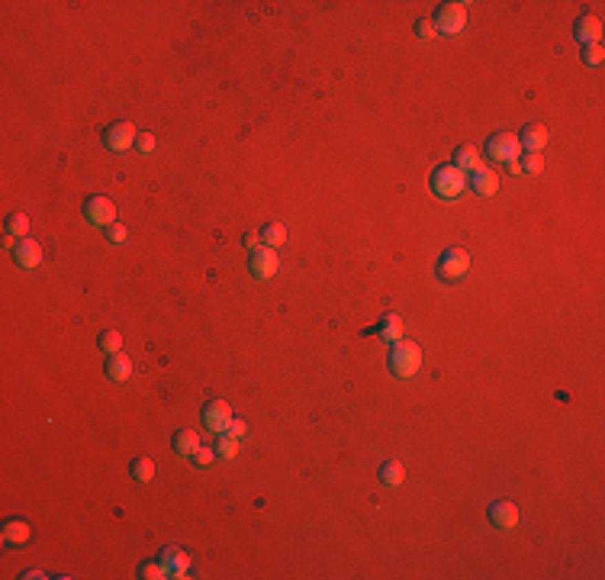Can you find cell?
I'll list each match as a JSON object with an SVG mask.
<instances>
[{"label":"cell","instance_id":"1","mask_svg":"<svg viewBox=\"0 0 605 580\" xmlns=\"http://www.w3.org/2000/svg\"><path fill=\"white\" fill-rule=\"evenodd\" d=\"M387 364L396 377H416L418 368H422V349H418L416 342H406V339L393 342Z\"/></svg>","mask_w":605,"mask_h":580},{"label":"cell","instance_id":"2","mask_svg":"<svg viewBox=\"0 0 605 580\" xmlns=\"http://www.w3.org/2000/svg\"><path fill=\"white\" fill-rule=\"evenodd\" d=\"M432 190H435L438 197H445V200H454L467 190V171H460L457 165H441V168L432 171V178H428Z\"/></svg>","mask_w":605,"mask_h":580},{"label":"cell","instance_id":"3","mask_svg":"<svg viewBox=\"0 0 605 580\" xmlns=\"http://www.w3.org/2000/svg\"><path fill=\"white\" fill-rule=\"evenodd\" d=\"M467 271H470V255H467V249H460V245H451L435 265V274L441 284H457Z\"/></svg>","mask_w":605,"mask_h":580},{"label":"cell","instance_id":"4","mask_svg":"<svg viewBox=\"0 0 605 580\" xmlns=\"http://www.w3.org/2000/svg\"><path fill=\"white\" fill-rule=\"evenodd\" d=\"M467 26V3H441L435 13V30L441 36H457Z\"/></svg>","mask_w":605,"mask_h":580},{"label":"cell","instance_id":"5","mask_svg":"<svg viewBox=\"0 0 605 580\" xmlns=\"http://www.w3.org/2000/svg\"><path fill=\"white\" fill-rule=\"evenodd\" d=\"M84 220H87L90 226H103V229H107L109 222H116V207H113L109 197L94 194V197H87V203H84Z\"/></svg>","mask_w":605,"mask_h":580},{"label":"cell","instance_id":"6","mask_svg":"<svg viewBox=\"0 0 605 580\" xmlns=\"http://www.w3.org/2000/svg\"><path fill=\"white\" fill-rule=\"evenodd\" d=\"M487 155H489L493 161H502V165H509V161H518V155H522L518 136H512V132H499V136H493V139L487 142Z\"/></svg>","mask_w":605,"mask_h":580},{"label":"cell","instance_id":"7","mask_svg":"<svg viewBox=\"0 0 605 580\" xmlns=\"http://www.w3.org/2000/svg\"><path fill=\"white\" fill-rule=\"evenodd\" d=\"M136 139H139V132H136V126L126 120H119L113 123L107 132H103V145H107L109 152H126L136 145Z\"/></svg>","mask_w":605,"mask_h":580},{"label":"cell","instance_id":"8","mask_svg":"<svg viewBox=\"0 0 605 580\" xmlns=\"http://www.w3.org/2000/svg\"><path fill=\"white\" fill-rule=\"evenodd\" d=\"M280 268V258H277V249H255L251 251V258H248V271H251V278H258V280H268L274 278Z\"/></svg>","mask_w":605,"mask_h":580},{"label":"cell","instance_id":"9","mask_svg":"<svg viewBox=\"0 0 605 580\" xmlns=\"http://www.w3.org/2000/svg\"><path fill=\"white\" fill-rule=\"evenodd\" d=\"M229 422H232V410H229L226 400H209L206 406H203V426H206L209 432L222 435V432L229 429Z\"/></svg>","mask_w":605,"mask_h":580},{"label":"cell","instance_id":"10","mask_svg":"<svg viewBox=\"0 0 605 580\" xmlns=\"http://www.w3.org/2000/svg\"><path fill=\"white\" fill-rule=\"evenodd\" d=\"M489 522L496 529H516L518 526V506L512 500H496L489 506Z\"/></svg>","mask_w":605,"mask_h":580},{"label":"cell","instance_id":"11","mask_svg":"<svg viewBox=\"0 0 605 580\" xmlns=\"http://www.w3.org/2000/svg\"><path fill=\"white\" fill-rule=\"evenodd\" d=\"M13 261L20 265V268H39L42 265V245L32 239H20L13 245Z\"/></svg>","mask_w":605,"mask_h":580},{"label":"cell","instance_id":"12","mask_svg":"<svg viewBox=\"0 0 605 580\" xmlns=\"http://www.w3.org/2000/svg\"><path fill=\"white\" fill-rule=\"evenodd\" d=\"M467 187H474L480 197H493V194L499 190L496 171H493V168H483V165H480V168H474V171H470V180H467Z\"/></svg>","mask_w":605,"mask_h":580},{"label":"cell","instance_id":"13","mask_svg":"<svg viewBox=\"0 0 605 580\" xmlns=\"http://www.w3.org/2000/svg\"><path fill=\"white\" fill-rule=\"evenodd\" d=\"M576 39L583 45H593V42H602V20L595 13H586L576 20Z\"/></svg>","mask_w":605,"mask_h":580},{"label":"cell","instance_id":"14","mask_svg":"<svg viewBox=\"0 0 605 580\" xmlns=\"http://www.w3.org/2000/svg\"><path fill=\"white\" fill-rule=\"evenodd\" d=\"M364 335H380V339H387V342H399L403 339V320H399L396 313H387V316H380L377 326L368 329Z\"/></svg>","mask_w":605,"mask_h":580},{"label":"cell","instance_id":"15","mask_svg":"<svg viewBox=\"0 0 605 580\" xmlns=\"http://www.w3.org/2000/svg\"><path fill=\"white\" fill-rule=\"evenodd\" d=\"M518 145L525 152H541L547 145V130L538 126V123H528L525 130H522V136H518Z\"/></svg>","mask_w":605,"mask_h":580},{"label":"cell","instance_id":"16","mask_svg":"<svg viewBox=\"0 0 605 580\" xmlns=\"http://www.w3.org/2000/svg\"><path fill=\"white\" fill-rule=\"evenodd\" d=\"M161 564L168 568L171 577H187V570H190V558L184 555V551H178V548H164V551H161Z\"/></svg>","mask_w":605,"mask_h":580},{"label":"cell","instance_id":"17","mask_svg":"<svg viewBox=\"0 0 605 580\" xmlns=\"http://www.w3.org/2000/svg\"><path fill=\"white\" fill-rule=\"evenodd\" d=\"M107 374L116 384H123V380H129L132 377V358L126 355V351H116V355H109L107 361Z\"/></svg>","mask_w":605,"mask_h":580},{"label":"cell","instance_id":"18","mask_svg":"<svg viewBox=\"0 0 605 580\" xmlns=\"http://www.w3.org/2000/svg\"><path fill=\"white\" fill-rule=\"evenodd\" d=\"M171 442H174V451H180V455H193V451L203 445L197 429H178Z\"/></svg>","mask_w":605,"mask_h":580},{"label":"cell","instance_id":"19","mask_svg":"<svg viewBox=\"0 0 605 580\" xmlns=\"http://www.w3.org/2000/svg\"><path fill=\"white\" fill-rule=\"evenodd\" d=\"M377 477H380V484H387V487H399L403 477H406V470H403L399 461H383L377 470Z\"/></svg>","mask_w":605,"mask_h":580},{"label":"cell","instance_id":"20","mask_svg":"<svg viewBox=\"0 0 605 580\" xmlns=\"http://www.w3.org/2000/svg\"><path fill=\"white\" fill-rule=\"evenodd\" d=\"M454 165L460 171L480 168V152H476V145H457L454 149Z\"/></svg>","mask_w":605,"mask_h":580},{"label":"cell","instance_id":"21","mask_svg":"<svg viewBox=\"0 0 605 580\" xmlns=\"http://www.w3.org/2000/svg\"><path fill=\"white\" fill-rule=\"evenodd\" d=\"M26 539H30V526L23 519H10L3 526V541H7V545H23Z\"/></svg>","mask_w":605,"mask_h":580},{"label":"cell","instance_id":"22","mask_svg":"<svg viewBox=\"0 0 605 580\" xmlns=\"http://www.w3.org/2000/svg\"><path fill=\"white\" fill-rule=\"evenodd\" d=\"M261 242H264L268 249H280V245L287 242V229H284L280 222H268V226L261 229Z\"/></svg>","mask_w":605,"mask_h":580},{"label":"cell","instance_id":"23","mask_svg":"<svg viewBox=\"0 0 605 580\" xmlns=\"http://www.w3.org/2000/svg\"><path fill=\"white\" fill-rule=\"evenodd\" d=\"M129 470H132V477L139 480V484H149V480L155 477V461L142 455V458H136V461L129 464Z\"/></svg>","mask_w":605,"mask_h":580},{"label":"cell","instance_id":"24","mask_svg":"<svg viewBox=\"0 0 605 580\" xmlns=\"http://www.w3.org/2000/svg\"><path fill=\"white\" fill-rule=\"evenodd\" d=\"M26 232H30V220H26V213H10L7 216V236H20V239H26Z\"/></svg>","mask_w":605,"mask_h":580},{"label":"cell","instance_id":"25","mask_svg":"<svg viewBox=\"0 0 605 580\" xmlns=\"http://www.w3.org/2000/svg\"><path fill=\"white\" fill-rule=\"evenodd\" d=\"M216 455L219 458H235L238 455V439H232V435H226V432H222V435H219V442H216Z\"/></svg>","mask_w":605,"mask_h":580},{"label":"cell","instance_id":"26","mask_svg":"<svg viewBox=\"0 0 605 580\" xmlns=\"http://www.w3.org/2000/svg\"><path fill=\"white\" fill-rule=\"evenodd\" d=\"M100 349L109 351V355H116V351H123V335H119L116 329H107L103 335H100Z\"/></svg>","mask_w":605,"mask_h":580},{"label":"cell","instance_id":"27","mask_svg":"<svg viewBox=\"0 0 605 580\" xmlns=\"http://www.w3.org/2000/svg\"><path fill=\"white\" fill-rule=\"evenodd\" d=\"M522 161V171H528V174H541L544 171V158H541V152H528L525 158H518Z\"/></svg>","mask_w":605,"mask_h":580},{"label":"cell","instance_id":"28","mask_svg":"<svg viewBox=\"0 0 605 580\" xmlns=\"http://www.w3.org/2000/svg\"><path fill=\"white\" fill-rule=\"evenodd\" d=\"M602 59H605L602 42H593V45H583V61H586V65H602Z\"/></svg>","mask_w":605,"mask_h":580},{"label":"cell","instance_id":"29","mask_svg":"<svg viewBox=\"0 0 605 580\" xmlns=\"http://www.w3.org/2000/svg\"><path fill=\"white\" fill-rule=\"evenodd\" d=\"M139 574H142V577H149V580H164V577H171L168 568H164L161 561H158V564H142Z\"/></svg>","mask_w":605,"mask_h":580},{"label":"cell","instance_id":"30","mask_svg":"<svg viewBox=\"0 0 605 580\" xmlns=\"http://www.w3.org/2000/svg\"><path fill=\"white\" fill-rule=\"evenodd\" d=\"M190 458H193V464H203V468H206V464H213L219 455H216V448H209V445H200V448L193 451Z\"/></svg>","mask_w":605,"mask_h":580},{"label":"cell","instance_id":"31","mask_svg":"<svg viewBox=\"0 0 605 580\" xmlns=\"http://www.w3.org/2000/svg\"><path fill=\"white\" fill-rule=\"evenodd\" d=\"M107 239L113 242V245H123V242L129 239V229H126V226H119V222H109V226H107Z\"/></svg>","mask_w":605,"mask_h":580},{"label":"cell","instance_id":"32","mask_svg":"<svg viewBox=\"0 0 605 580\" xmlns=\"http://www.w3.org/2000/svg\"><path fill=\"white\" fill-rule=\"evenodd\" d=\"M435 32L438 30H435V23H432V20H418L416 23V36H418V39H432Z\"/></svg>","mask_w":605,"mask_h":580},{"label":"cell","instance_id":"33","mask_svg":"<svg viewBox=\"0 0 605 580\" xmlns=\"http://www.w3.org/2000/svg\"><path fill=\"white\" fill-rule=\"evenodd\" d=\"M245 432H248V426H245V422H242V420H232V422H229V429H226V435H232V439H242Z\"/></svg>","mask_w":605,"mask_h":580},{"label":"cell","instance_id":"34","mask_svg":"<svg viewBox=\"0 0 605 580\" xmlns=\"http://www.w3.org/2000/svg\"><path fill=\"white\" fill-rule=\"evenodd\" d=\"M136 145H139L142 155H149V152H155V136H149V132H145V136H139V139H136Z\"/></svg>","mask_w":605,"mask_h":580},{"label":"cell","instance_id":"35","mask_svg":"<svg viewBox=\"0 0 605 580\" xmlns=\"http://www.w3.org/2000/svg\"><path fill=\"white\" fill-rule=\"evenodd\" d=\"M242 242H245V245L255 251V249H258V242H261V232H245V239H242Z\"/></svg>","mask_w":605,"mask_h":580},{"label":"cell","instance_id":"36","mask_svg":"<svg viewBox=\"0 0 605 580\" xmlns=\"http://www.w3.org/2000/svg\"><path fill=\"white\" fill-rule=\"evenodd\" d=\"M506 168H509V174H522V161H509Z\"/></svg>","mask_w":605,"mask_h":580}]
</instances>
